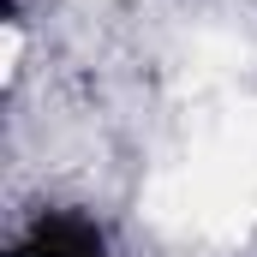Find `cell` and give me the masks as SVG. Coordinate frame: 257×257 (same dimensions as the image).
Here are the masks:
<instances>
[{
	"label": "cell",
	"instance_id": "6da1fadb",
	"mask_svg": "<svg viewBox=\"0 0 257 257\" xmlns=\"http://www.w3.org/2000/svg\"><path fill=\"white\" fill-rule=\"evenodd\" d=\"M6 257H108V239L90 215H72V209H48L42 221H30L18 233V245Z\"/></svg>",
	"mask_w": 257,
	"mask_h": 257
}]
</instances>
